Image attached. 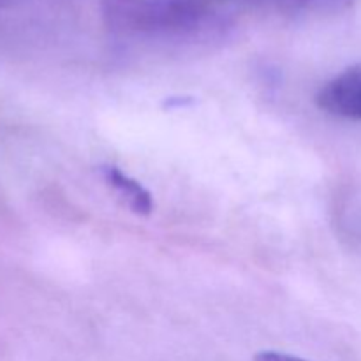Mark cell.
<instances>
[{"mask_svg": "<svg viewBox=\"0 0 361 361\" xmlns=\"http://www.w3.org/2000/svg\"><path fill=\"white\" fill-rule=\"evenodd\" d=\"M317 106L331 115L361 120V66L349 67L321 87Z\"/></svg>", "mask_w": 361, "mask_h": 361, "instance_id": "2", "label": "cell"}, {"mask_svg": "<svg viewBox=\"0 0 361 361\" xmlns=\"http://www.w3.org/2000/svg\"><path fill=\"white\" fill-rule=\"evenodd\" d=\"M102 176H104V182L118 194L120 200H122L134 214H152V210H154V200H152L150 192H148L140 182L130 178L129 175L122 173L118 168H115V166H104V168H102Z\"/></svg>", "mask_w": 361, "mask_h": 361, "instance_id": "3", "label": "cell"}, {"mask_svg": "<svg viewBox=\"0 0 361 361\" xmlns=\"http://www.w3.org/2000/svg\"><path fill=\"white\" fill-rule=\"evenodd\" d=\"M106 18L113 30L127 35H187L203 25V13L180 0H109Z\"/></svg>", "mask_w": 361, "mask_h": 361, "instance_id": "1", "label": "cell"}, {"mask_svg": "<svg viewBox=\"0 0 361 361\" xmlns=\"http://www.w3.org/2000/svg\"><path fill=\"white\" fill-rule=\"evenodd\" d=\"M254 361H307L302 358H296V356L284 355V353H275V351H264L256 355Z\"/></svg>", "mask_w": 361, "mask_h": 361, "instance_id": "4", "label": "cell"}]
</instances>
